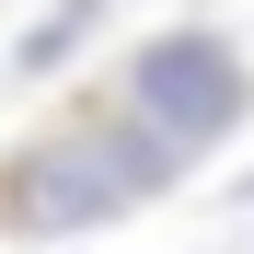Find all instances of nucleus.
Here are the masks:
<instances>
[{"instance_id":"obj_1","label":"nucleus","mask_w":254,"mask_h":254,"mask_svg":"<svg viewBox=\"0 0 254 254\" xmlns=\"http://www.w3.org/2000/svg\"><path fill=\"white\" fill-rule=\"evenodd\" d=\"M185 162L150 139L139 116H116V127H47V139H23L12 162H0V231H23V243H58V231H104L127 220L150 185H174Z\"/></svg>"},{"instance_id":"obj_2","label":"nucleus","mask_w":254,"mask_h":254,"mask_svg":"<svg viewBox=\"0 0 254 254\" xmlns=\"http://www.w3.org/2000/svg\"><path fill=\"white\" fill-rule=\"evenodd\" d=\"M243 104H254V69H243V47L220 23H174V35H150V47L127 58V116H139L174 162L220 150L243 127Z\"/></svg>"},{"instance_id":"obj_3","label":"nucleus","mask_w":254,"mask_h":254,"mask_svg":"<svg viewBox=\"0 0 254 254\" xmlns=\"http://www.w3.org/2000/svg\"><path fill=\"white\" fill-rule=\"evenodd\" d=\"M93 23H104V0H58V12L23 35V81H47L58 58H81V35H93Z\"/></svg>"}]
</instances>
